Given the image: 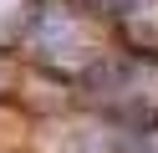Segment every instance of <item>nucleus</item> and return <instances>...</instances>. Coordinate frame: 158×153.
<instances>
[{"label":"nucleus","instance_id":"1","mask_svg":"<svg viewBox=\"0 0 158 153\" xmlns=\"http://www.w3.org/2000/svg\"><path fill=\"white\" fill-rule=\"evenodd\" d=\"M97 10H107V15H133V10H143L148 0H92Z\"/></svg>","mask_w":158,"mask_h":153}]
</instances>
